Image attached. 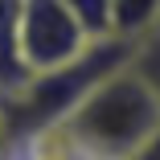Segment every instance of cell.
<instances>
[{"mask_svg": "<svg viewBox=\"0 0 160 160\" xmlns=\"http://www.w3.org/2000/svg\"><path fill=\"white\" fill-rule=\"evenodd\" d=\"M127 160H160V127H156V132H152L132 156H127Z\"/></svg>", "mask_w": 160, "mask_h": 160, "instance_id": "6", "label": "cell"}, {"mask_svg": "<svg viewBox=\"0 0 160 160\" xmlns=\"http://www.w3.org/2000/svg\"><path fill=\"white\" fill-rule=\"evenodd\" d=\"M160 25V0H111V37L140 45Z\"/></svg>", "mask_w": 160, "mask_h": 160, "instance_id": "3", "label": "cell"}, {"mask_svg": "<svg viewBox=\"0 0 160 160\" xmlns=\"http://www.w3.org/2000/svg\"><path fill=\"white\" fill-rule=\"evenodd\" d=\"M62 8L70 12V21L90 45L111 41V0H62Z\"/></svg>", "mask_w": 160, "mask_h": 160, "instance_id": "4", "label": "cell"}, {"mask_svg": "<svg viewBox=\"0 0 160 160\" xmlns=\"http://www.w3.org/2000/svg\"><path fill=\"white\" fill-rule=\"evenodd\" d=\"M152 37H160V25H156V33H152Z\"/></svg>", "mask_w": 160, "mask_h": 160, "instance_id": "7", "label": "cell"}, {"mask_svg": "<svg viewBox=\"0 0 160 160\" xmlns=\"http://www.w3.org/2000/svg\"><path fill=\"white\" fill-rule=\"evenodd\" d=\"M132 70L144 78V86L156 94V103H160V37H148L136 45L132 53Z\"/></svg>", "mask_w": 160, "mask_h": 160, "instance_id": "5", "label": "cell"}, {"mask_svg": "<svg viewBox=\"0 0 160 160\" xmlns=\"http://www.w3.org/2000/svg\"><path fill=\"white\" fill-rule=\"evenodd\" d=\"M156 127L160 103L127 62L86 90V99L70 111V119L53 136H62L86 160H127Z\"/></svg>", "mask_w": 160, "mask_h": 160, "instance_id": "1", "label": "cell"}, {"mask_svg": "<svg viewBox=\"0 0 160 160\" xmlns=\"http://www.w3.org/2000/svg\"><path fill=\"white\" fill-rule=\"evenodd\" d=\"M90 41L78 33L62 0H17L12 12V62L25 78L70 66L82 58Z\"/></svg>", "mask_w": 160, "mask_h": 160, "instance_id": "2", "label": "cell"}]
</instances>
